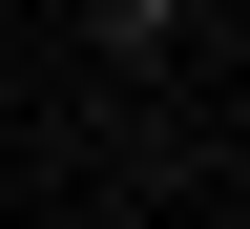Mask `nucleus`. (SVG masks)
I'll list each match as a JSON object with an SVG mask.
<instances>
[{
	"label": "nucleus",
	"mask_w": 250,
	"mask_h": 229,
	"mask_svg": "<svg viewBox=\"0 0 250 229\" xmlns=\"http://www.w3.org/2000/svg\"><path fill=\"white\" fill-rule=\"evenodd\" d=\"M83 42H104V62H167V42H188V0H83Z\"/></svg>",
	"instance_id": "nucleus-1"
}]
</instances>
